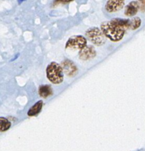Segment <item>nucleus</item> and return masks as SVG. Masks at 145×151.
<instances>
[{
    "mask_svg": "<svg viewBox=\"0 0 145 151\" xmlns=\"http://www.w3.org/2000/svg\"><path fill=\"white\" fill-rule=\"evenodd\" d=\"M100 27L105 36L113 42L121 41L125 33V29L112 20L103 22Z\"/></svg>",
    "mask_w": 145,
    "mask_h": 151,
    "instance_id": "obj_1",
    "label": "nucleus"
},
{
    "mask_svg": "<svg viewBox=\"0 0 145 151\" xmlns=\"http://www.w3.org/2000/svg\"><path fill=\"white\" fill-rule=\"evenodd\" d=\"M25 1V0H18V1H19V4H21V3H22V1Z\"/></svg>",
    "mask_w": 145,
    "mask_h": 151,
    "instance_id": "obj_15",
    "label": "nucleus"
},
{
    "mask_svg": "<svg viewBox=\"0 0 145 151\" xmlns=\"http://www.w3.org/2000/svg\"><path fill=\"white\" fill-rule=\"evenodd\" d=\"M38 94L42 98H47L52 95V89L49 85H42L38 88Z\"/></svg>",
    "mask_w": 145,
    "mask_h": 151,
    "instance_id": "obj_10",
    "label": "nucleus"
},
{
    "mask_svg": "<svg viewBox=\"0 0 145 151\" xmlns=\"http://www.w3.org/2000/svg\"><path fill=\"white\" fill-rule=\"evenodd\" d=\"M43 105H44V102L42 100H39V101L37 102L35 104H34V106H32V107L29 109V111H28L27 115L29 116H36L37 114L41 112V109L43 108Z\"/></svg>",
    "mask_w": 145,
    "mask_h": 151,
    "instance_id": "obj_11",
    "label": "nucleus"
},
{
    "mask_svg": "<svg viewBox=\"0 0 145 151\" xmlns=\"http://www.w3.org/2000/svg\"><path fill=\"white\" fill-rule=\"evenodd\" d=\"M62 68L63 69V72L66 73L68 76H75L78 72V69H77L75 63L70 60L68 59H65L63 62H62Z\"/></svg>",
    "mask_w": 145,
    "mask_h": 151,
    "instance_id": "obj_7",
    "label": "nucleus"
},
{
    "mask_svg": "<svg viewBox=\"0 0 145 151\" xmlns=\"http://www.w3.org/2000/svg\"><path fill=\"white\" fill-rule=\"evenodd\" d=\"M85 35L87 38L97 47L103 46L106 42V37L105 36L103 31L101 29L96 27H93L87 29L85 31Z\"/></svg>",
    "mask_w": 145,
    "mask_h": 151,
    "instance_id": "obj_3",
    "label": "nucleus"
},
{
    "mask_svg": "<svg viewBox=\"0 0 145 151\" xmlns=\"http://www.w3.org/2000/svg\"><path fill=\"white\" fill-rule=\"evenodd\" d=\"M47 77L53 84H60L63 81V69L57 62H51L47 67Z\"/></svg>",
    "mask_w": 145,
    "mask_h": 151,
    "instance_id": "obj_2",
    "label": "nucleus"
},
{
    "mask_svg": "<svg viewBox=\"0 0 145 151\" xmlns=\"http://www.w3.org/2000/svg\"><path fill=\"white\" fill-rule=\"evenodd\" d=\"M139 1L141 3H142V4H145V0H139Z\"/></svg>",
    "mask_w": 145,
    "mask_h": 151,
    "instance_id": "obj_14",
    "label": "nucleus"
},
{
    "mask_svg": "<svg viewBox=\"0 0 145 151\" xmlns=\"http://www.w3.org/2000/svg\"><path fill=\"white\" fill-rule=\"evenodd\" d=\"M113 22L117 24L125 29H132L136 30L140 27L141 24V20L139 17L136 16L132 19H120V18H115L112 19Z\"/></svg>",
    "mask_w": 145,
    "mask_h": 151,
    "instance_id": "obj_4",
    "label": "nucleus"
},
{
    "mask_svg": "<svg viewBox=\"0 0 145 151\" xmlns=\"http://www.w3.org/2000/svg\"><path fill=\"white\" fill-rule=\"evenodd\" d=\"M11 126V123L7 119L4 117H0V131L1 132L6 131Z\"/></svg>",
    "mask_w": 145,
    "mask_h": 151,
    "instance_id": "obj_12",
    "label": "nucleus"
},
{
    "mask_svg": "<svg viewBox=\"0 0 145 151\" xmlns=\"http://www.w3.org/2000/svg\"><path fill=\"white\" fill-rule=\"evenodd\" d=\"M140 8L139 3L137 1H132L125 7V15L128 17H133L138 13Z\"/></svg>",
    "mask_w": 145,
    "mask_h": 151,
    "instance_id": "obj_9",
    "label": "nucleus"
},
{
    "mask_svg": "<svg viewBox=\"0 0 145 151\" xmlns=\"http://www.w3.org/2000/svg\"><path fill=\"white\" fill-rule=\"evenodd\" d=\"M87 40L83 35H75L69 38L66 44V49L83 50L86 47Z\"/></svg>",
    "mask_w": 145,
    "mask_h": 151,
    "instance_id": "obj_5",
    "label": "nucleus"
},
{
    "mask_svg": "<svg viewBox=\"0 0 145 151\" xmlns=\"http://www.w3.org/2000/svg\"><path fill=\"white\" fill-rule=\"evenodd\" d=\"M125 0H108L106 4V10L108 13H116L123 8Z\"/></svg>",
    "mask_w": 145,
    "mask_h": 151,
    "instance_id": "obj_6",
    "label": "nucleus"
},
{
    "mask_svg": "<svg viewBox=\"0 0 145 151\" xmlns=\"http://www.w3.org/2000/svg\"><path fill=\"white\" fill-rule=\"evenodd\" d=\"M97 55L96 50L94 47L92 46H86L85 48L80 50L79 53L80 59L83 60H90V59L94 58Z\"/></svg>",
    "mask_w": 145,
    "mask_h": 151,
    "instance_id": "obj_8",
    "label": "nucleus"
},
{
    "mask_svg": "<svg viewBox=\"0 0 145 151\" xmlns=\"http://www.w3.org/2000/svg\"><path fill=\"white\" fill-rule=\"evenodd\" d=\"M73 0H55L53 1V5H57V4H67V3H69L70 1H72Z\"/></svg>",
    "mask_w": 145,
    "mask_h": 151,
    "instance_id": "obj_13",
    "label": "nucleus"
}]
</instances>
